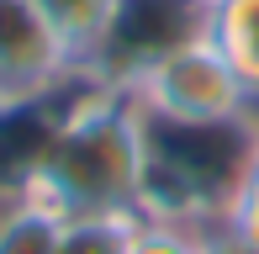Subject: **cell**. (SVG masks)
<instances>
[{
  "label": "cell",
  "instance_id": "cell-1",
  "mask_svg": "<svg viewBox=\"0 0 259 254\" xmlns=\"http://www.w3.org/2000/svg\"><path fill=\"white\" fill-rule=\"evenodd\" d=\"M148 186H154V122L138 111L127 90L90 79V90L53 127L21 196L53 206L58 217H101L143 212Z\"/></svg>",
  "mask_w": 259,
  "mask_h": 254
},
{
  "label": "cell",
  "instance_id": "cell-2",
  "mask_svg": "<svg viewBox=\"0 0 259 254\" xmlns=\"http://www.w3.org/2000/svg\"><path fill=\"white\" fill-rule=\"evenodd\" d=\"M127 96L154 127H169V133H243L254 111L249 85L211 43V32L148 64L127 85Z\"/></svg>",
  "mask_w": 259,
  "mask_h": 254
},
{
  "label": "cell",
  "instance_id": "cell-3",
  "mask_svg": "<svg viewBox=\"0 0 259 254\" xmlns=\"http://www.w3.org/2000/svg\"><path fill=\"white\" fill-rule=\"evenodd\" d=\"M206 32H211L206 0H116L106 43L85 74H96L111 90H127L148 64H159L164 53L185 48V43L206 37Z\"/></svg>",
  "mask_w": 259,
  "mask_h": 254
},
{
  "label": "cell",
  "instance_id": "cell-4",
  "mask_svg": "<svg viewBox=\"0 0 259 254\" xmlns=\"http://www.w3.org/2000/svg\"><path fill=\"white\" fill-rule=\"evenodd\" d=\"M79 74L53 27L32 11V0H0V101H27Z\"/></svg>",
  "mask_w": 259,
  "mask_h": 254
},
{
  "label": "cell",
  "instance_id": "cell-5",
  "mask_svg": "<svg viewBox=\"0 0 259 254\" xmlns=\"http://www.w3.org/2000/svg\"><path fill=\"white\" fill-rule=\"evenodd\" d=\"M32 11L53 27V37L69 48V59L90 69V59L106 43V27L116 16V0H32Z\"/></svg>",
  "mask_w": 259,
  "mask_h": 254
},
{
  "label": "cell",
  "instance_id": "cell-6",
  "mask_svg": "<svg viewBox=\"0 0 259 254\" xmlns=\"http://www.w3.org/2000/svg\"><path fill=\"white\" fill-rule=\"evenodd\" d=\"M211 43L228 53L238 79L259 101V0H217L211 6Z\"/></svg>",
  "mask_w": 259,
  "mask_h": 254
},
{
  "label": "cell",
  "instance_id": "cell-7",
  "mask_svg": "<svg viewBox=\"0 0 259 254\" xmlns=\"http://www.w3.org/2000/svg\"><path fill=\"white\" fill-rule=\"evenodd\" d=\"M58 233H64V217L53 206L32 196L0 201V254H58Z\"/></svg>",
  "mask_w": 259,
  "mask_h": 254
},
{
  "label": "cell",
  "instance_id": "cell-8",
  "mask_svg": "<svg viewBox=\"0 0 259 254\" xmlns=\"http://www.w3.org/2000/svg\"><path fill=\"white\" fill-rule=\"evenodd\" d=\"M217 228L259 244V127L249 133V148H243V159H238V175H233L228 196H222Z\"/></svg>",
  "mask_w": 259,
  "mask_h": 254
},
{
  "label": "cell",
  "instance_id": "cell-9",
  "mask_svg": "<svg viewBox=\"0 0 259 254\" xmlns=\"http://www.w3.org/2000/svg\"><path fill=\"white\" fill-rule=\"evenodd\" d=\"M138 212H101V217H64L58 254H127Z\"/></svg>",
  "mask_w": 259,
  "mask_h": 254
},
{
  "label": "cell",
  "instance_id": "cell-10",
  "mask_svg": "<svg viewBox=\"0 0 259 254\" xmlns=\"http://www.w3.org/2000/svg\"><path fill=\"white\" fill-rule=\"evenodd\" d=\"M127 254H206V228L180 212H138Z\"/></svg>",
  "mask_w": 259,
  "mask_h": 254
},
{
  "label": "cell",
  "instance_id": "cell-11",
  "mask_svg": "<svg viewBox=\"0 0 259 254\" xmlns=\"http://www.w3.org/2000/svg\"><path fill=\"white\" fill-rule=\"evenodd\" d=\"M206 254H259V244L228 233V228H211V233H206Z\"/></svg>",
  "mask_w": 259,
  "mask_h": 254
},
{
  "label": "cell",
  "instance_id": "cell-12",
  "mask_svg": "<svg viewBox=\"0 0 259 254\" xmlns=\"http://www.w3.org/2000/svg\"><path fill=\"white\" fill-rule=\"evenodd\" d=\"M206 6H217V0H206Z\"/></svg>",
  "mask_w": 259,
  "mask_h": 254
}]
</instances>
